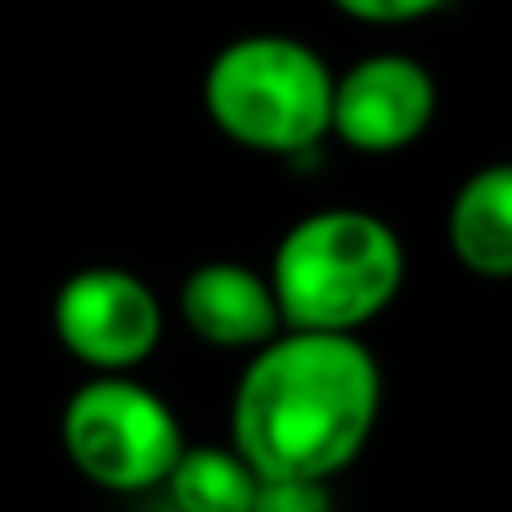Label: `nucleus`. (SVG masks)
<instances>
[{"label": "nucleus", "mask_w": 512, "mask_h": 512, "mask_svg": "<svg viewBox=\"0 0 512 512\" xmlns=\"http://www.w3.org/2000/svg\"><path fill=\"white\" fill-rule=\"evenodd\" d=\"M382 414V369L355 333L283 328L256 346L230 405V445L261 481H333Z\"/></svg>", "instance_id": "f257e3e1"}, {"label": "nucleus", "mask_w": 512, "mask_h": 512, "mask_svg": "<svg viewBox=\"0 0 512 512\" xmlns=\"http://www.w3.org/2000/svg\"><path fill=\"white\" fill-rule=\"evenodd\" d=\"M265 279L283 328L360 333L405 288V243L378 212L319 207L283 230Z\"/></svg>", "instance_id": "f03ea898"}, {"label": "nucleus", "mask_w": 512, "mask_h": 512, "mask_svg": "<svg viewBox=\"0 0 512 512\" xmlns=\"http://www.w3.org/2000/svg\"><path fill=\"white\" fill-rule=\"evenodd\" d=\"M333 77L324 54L297 36H234L207 63L203 108L239 149L297 158L328 135Z\"/></svg>", "instance_id": "7ed1b4c3"}, {"label": "nucleus", "mask_w": 512, "mask_h": 512, "mask_svg": "<svg viewBox=\"0 0 512 512\" xmlns=\"http://www.w3.org/2000/svg\"><path fill=\"white\" fill-rule=\"evenodd\" d=\"M68 463L108 495H144L167 481L185 450L180 418L131 373H90L59 418Z\"/></svg>", "instance_id": "20e7f679"}, {"label": "nucleus", "mask_w": 512, "mask_h": 512, "mask_svg": "<svg viewBox=\"0 0 512 512\" xmlns=\"http://www.w3.org/2000/svg\"><path fill=\"white\" fill-rule=\"evenodd\" d=\"M50 324L59 346L90 373H131L162 346V301L122 265H86L54 292Z\"/></svg>", "instance_id": "39448f33"}, {"label": "nucleus", "mask_w": 512, "mask_h": 512, "mask_svg": "<svg viewBox=\"0 0 512 512\" xmlns=\"http://www.w3.org/2000/svg\"><path fill=\"white\" fill-rule=\"evenodd\" d=\"M436 81L409 54H369L333 77L328 135L355 153H400L427 135Z\"/></svg>", "instance_id": "423d86ee"}, {"label": "nucleus", "mask_w": 512, "mask_h": 512, "mask_svg": "<svg viewBox=\"0 0 512 512\" xmlns=\"http://www.w3.org/2000/svg\"><path fill=\"white\" fill-rule=\"evenodd\" d=\"M180 319L207 346L256 351L283 333L270 279L243 261H203L180 283Z\"/></svg>", "instance_id": "0eeeda50"}, {"label": "nucleus", "mask_w": 512, "mask_h": 512, "mask_svg": "<svg viewBox=\"0 0 512 512\" xmlns=\"http://www.w3.org/2000/svg\"><path fill=\"white\" fill-rule=\"evenodd\" d=\"M445 239L463 270L512 279V162L477 167L450 198Z\"/></svg>", "instance_id": "6e6552de"}, {"label": "nucleus", "mask_w": 512, "mask_h": 512, "mask_svg": "<svg viewBox=\"0 0 512 512\" xmlns=\"http://www.w3.org/2000/svg\"><path fill=\"white\" fill-rule=\"evenodd\" d=\"M162 490L176 512H252L261 477L234 445H185Z\"/></svg>", "instance_id": "1a4fd4ad"}, {"label": "nucleus", "mask_w": 512, "mask_h": 512, "mask_svg": "<svg viewBox=\"0 0 512 512\" xmlns=\"http://www.w3.org/2000/svg\"><path fill=\"white\" fill-rule=\"evenodd\" d=\"M337 14L355 18V23H369V27H405L418 23V18H432L441 14L450 0H328Z\"/></svg>", "instance_id": "9d476101"}, {"label": "nucleus", "mask_w": 512, "mask_h": 512, "mask_svg": "<svg viewBox=\"0 0 512 512\" xmlns=\"http://www.w3.org/2000/svg\"><path fill=\"white\" fill-rule=\"evenodd\" d=\"M252 512H328L324 481H261Z\"/></svg>", "instance_id": "9b49d317"}]
</instances>
